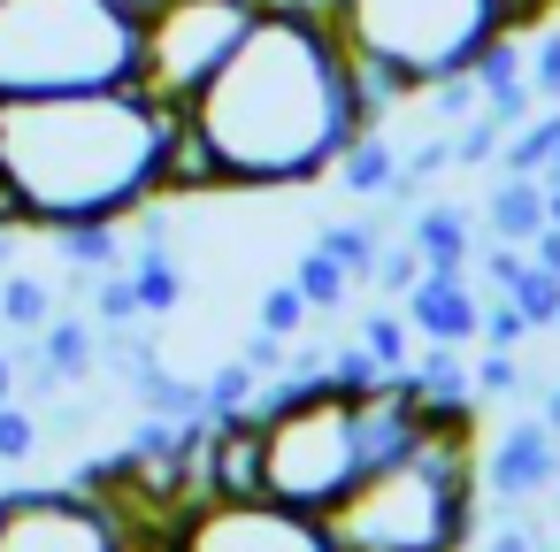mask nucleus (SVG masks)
I'll return each instance as SVG.
<instances>
[{
	"label": "nucleus",
	"instance_id": "39",
	"mask_svg": "<svg viewBox=\"0 0 560 552\" xmlns=\"http://www.w3.org/2000/svg\"><path fill=\"white\" fill-rule=\"evenodd\" d=\"M537 414H545V430L560 437V384H545V391H537Z\"/></svg>",
	"mask_w": 560,
	"mask_h": 552
},
{
	"label": "nucleus",
	"instance_id": "1",
	"mask_svg": "<svg viewBox=\"0 0 560 552\" xmlns=\"http://www.w3.org/2000/svg\"><path fill=\"white\" fill-rule=\"evenodd\" d=\"M185 124L208 146L223 192H277L330 177V162L361 139L346 93V39L307 0L261 9L254 32L231 47V62L192 93Z\"/></svg>",
	"mask_w": 560,
	"mask_h": 552
},
{
	"label": "nucleus",
	"instance_id": "8",
	"mask_svg": "<svg viewBox=\"0 0 560 552\" xmlns=\"http://www.w3.org/2000/svg\"><path fill=\"white\" fill-rule=\"evenodd\" d=\"M0 552H124V521L85 483L9 491L0 498Z\"/></svg>",
	"mask_w": 560,
	"mask_h": 552
},
{
	"label": "nucleus",
	"instance_id": "22",
	"mask_svg": "<svg viewBox=\"0 0 560 552\" xmlns=\"http://www.w3.org/2000/svg\"><path fill=\"white\" fill-rule=\"evenodd\" d=\"M93 322H101V330H139V322H147L139 284H131V269H124V261L93 277Z\"/></svg>",
	"mask_w": 560,
	"mask_h": 552
},
{
	"label": "nucleus",
	"instance_id": "15",
	"mask_svg": "<svg viewBox=\"0 0 560 552\" xmlns=\"http://www.w3.org/2000/svg\"><path fill=\"white\" fill-rule=\"evenodd\" d=\"M407 384L422 407H476V368L460 361V345H430L407 361Z\"/></svg>",
	"mask_w": 560,
	"mask_h": 552
},
{
	"label": "nucleus",
	"instance_id": "17",
	"mask_svg": "<svg viewBox=\"0 0 560 552\" xmlns=\"http://www.w3.org/2000/svg\"><path fill=\"white\" fill-rule=\"evenodd\" d=\"M55 254H62V269H78V277H101V269H116L124 261V223H55Z\"/></svg>",
	"mask_w": 560,
	"mask_h": 552
},
{
	"label": "nucleus",
	"instance_id": "44",
	"mask_svg": "<svg viewBox=\"0 0 560 552\" xmlns=\"http://www.w3.org/2000/svg\"><path fill=\"white\" fill-rule=\"evenodd\" d=\"M545 185H560V154H552V162H545Z\"/></svg>",
	"mask_w": 560,
	"mask_h": 552
},
{
	"label": "nucleus",
	"instance_id": "21",
	"mask_svg": "<svg viewBox=\"0 0 560 552\" xmlns=\"http://www.w3.org/2000/svg\"><path fill=\"white\" fill-rule=\"evenodd\" d=\"M292 284L307 292V307H315V315H338V307H346V292H353V269H346V261H330L323 246H307V254L292 261Z\"/></svg>",
	"mask_w": 560,
	"mask_h": 552
},
{
	"label": "nucleus",
	"instance_id": "32",
	"mask_svg": "<svg viewBox=\"0 0 560 552\" xmlns=\"http://www.w3.org/2000/svg\"><path fill=\"white\" fill-rule=\"evenodd\" d=\"M468 368H476V399H514V391H522V361H514V345H483Z\"/></svg>",
	"mask_w": 560,
	"mask_h": 552
},
{
	"label": "nucleus",
	"instance_id": "11",
	"mask_svg": "<svg viewBox=\"0 0 560 552\" xmlns=\"http://www.w3.org/2000/svg\"><path fill=\"white\" fill-rule=\"evenodd\" d=\"M200 498H261V422L254 414H231V422H208L200 437Z\"/></svg>",
	"mask_w": 560,
	"mask_h": 552
},
{
	"label": "nucleus",
	"instance_id": "36",
	"mask_svg": "<svg viewBox=\"0 0 560 552\" xmlns=\"http://www.w3.org/2000/svg\"><path fill=\"white\" fill-rule=\"evenodd\" d=\"M483 552H552V544H545L537 529H522V521H514V529H491V544H483Z\"/></svg>",
	"mask_w": 560,
	"mask_h": 552
},
{
	"label": "nucleus",
	"instance_id": "38",
	"mask_svg": "<svg viewBox=\"0 0 560 552\" xmlns=\"http://www.w3.org/2000/svg\"><path fill=\"white\" fill-rule=\"evenodd\" d=\"M124 552H177V537H170V521H162V529H131Z\"/></svg>",
	"mask_w": 560,
	"mask_h": 552
},
{
	"label": "nucleus",
	"instance_id": "19",
	"mask_svg": "<svg viewBox=\"0 0 560 552\" xmlns=\"http://www.w3.org/2000/svg\"><path fill=\"white\" fill-rule=\"evenodd\" d=\"M560 154V101L552 108H537L506 146H499V169H514V177H545V162Z\"/></svg>",
	"mask_w": 560,
	"mask_h": 552
},
{
	"label": "nucleus",
	"instance_id": "41",
	"mask_svg": "<svg viewBox=\"0 0 560 552\" xmlns=\"http://www.w3.org/2000/svg\"><path fill=\"white\" fill-rule=\"evenodd\" d=\"M545 223L560 231V185H545Z\"/></svg>",
	"mask_w": 560,
	"mask_h": 552
},
{
	"label": "nucleus",
	"instance_id": "43",
	"mask_svg": "<svg viewBox=\"0 0 560 552\" xmlns=\"http://www.w3.org/2000/svg\"><path fill=\"white\" fill-rule=\"evenodd\" d=\"M116 9H131V16H147V9H154V0H116Z\"/></svg>",
	"mask_w": 560,
	"mask_h": 552
},
{
	"label": "nucleus",
	"instance_id": "46",
	"mask_svg": "<svg viewBox=\"0 0 560 552\" xmlns=\"http://www.w3.org/2000/svg\"><path fill=\"white\" fill-rule=\"evenodd\" d=\"M552 498H560V475H552Z\"/></svg>",
	"mask_w": 560,
	"mask_h": 552
},
{
	"label": "nucleus",
	"instance_id": "27",
	"mask_svg": "<svg viewBox=\"0 0 560 552\" xmlns=\"http://www.w3.org/2000/svg\"><path fill=\"white\" fill-rule=\"evenodd\" d=\"M307 315H315V307H307V292H300L292 277H284V284H269V292L254 300V330H277V338H300V330H307Z\"/></svg>",
	"mask_w": 560,
	"mask_h": 552
},
{
	"label": "nucleus",
	"instance_id": "30",
	"mask_svg": "<svg viewBox=\"0 0 560 552\" xmlns=\"http://www.w3.org/2000/svg\"><path fill=\"white\" fill-rule=\"evenodd\" d=\"M361 345H369V353H376V361H384L392 376H399V368L415 361V353H407V345H415L407 315H361Z\"/></svg>",
	"mask_w": 560,
	"mask_h": 552
},
{
	"label": "nucleus",
	"instance_id": "42",
	"mask_svg": "<svg viewBox=\"0 0 560 552\" xmlns=\"http://www.w3.org/2000/svg\"><path fill=\"white\" fill-rule=\"evenodd\" d=\"M9 261H16V231H9V223H0V269H9Z\"/></svg>",
	"mask_w": 560,
	"mask_h": 552
},
{
	"label": "nucleus",
	"instance_id": "24",
	"mask_svg": "<svg viewBox=\"0 0 560 552\" xmlns=\"http://www.w3.org/2000/svg\"><path fill=\"white\" fill-rule=\"evenodd\" d=\"M0 322L9 330H47L55 322V292H47V277H0Z\"/></svg>",
	"mask_w": 560,
	"mask_h": 552
},
{
	"label": "nucleus",
	"instance_id": "40",
	"mask_svg": "<svg viewBox=\"0 0 560 552\" xmlns=\"http://www.w3.org/2000/svg\"><path fill=\"white\" fill-rule=\"evenodd\" d=\"M0 399H16V361L0 353Z\"/></svg>",
	"mask_w": 560,
	"mask_h": 552
},
{
	"label": "nucleus",
	"instance_id": "3",
	"mask_svg": "<svg viewBox=\"0 0 560 552\" xmlns=\"http://www.w3.org/2000/svg\"><path fill=\"white\" fill-rule=\"evenodd\" d=\"M139 85V16L116 0H0V101Z\"/></svg>",
	"mask_w": 560,
	"mask_h": 552
},
{
	"label": "nucleus",
	"instance_id": "13",
	"mask_svg": "<svg viewBox=\"0 0 560 552\" xmlns=\"http://www.w3.org/2000/svg\"><path fill=\"white\" fill-rule=\"evenodd\" d=\"M537 231H545V177H514V169H499V185L483 192V238L529 246Z\"/></svg>",
	"mask_w": 560,
	"mask_h": 552
},
{
	"label": "nucleus",
	"instance_id": "5",
	"mask_svg": "<svg viewBox=\"0 0 560 552\" xmlns=\"http://www.w3.org/2000/svg\"><path fill=\"white\" fill-rule=\"evenodd\" d=\"M261 483L284 506L330 514L353 483H361V437H353V399L338 384H323L315 399L284 407L261 422Z\"/></svg>",
	"mask_w": 560,
	"mask_h": 552
},
{
	"label": "nucleus",
	"instance_id": "37",
	"mask_svg": "<svg viewBox=\"0 0 560 552\" xmlns=\"http://www.w3.org/2000/svg\"><path fill=\"white\" fill-rule=\"evenodd\" d=\"M529 261H537V269H552V277H560V231H552V223H545V231H537V238H529Z\"/></svg>",
	"mask_w": 560,
	"mask_h": 552
},
{
	"label": "nucleus",
	"instance_id": "18",
	"mask_svg": "<svg viewBox=\"0 0 560 552\" xmlns=\"http://www.w3.org/2000/svg\"><path fill=\"white\" fill-rule=\"evenodd\" d=\"M39 361H47L62 384H85V376H93V361H101V338H93V322H78V315H55V322L39 330Z\"/></svg>",
	"mask_w": 560,
	"mask_h": 552
},
{
	"label": "nucleus",
	"instance_id": "29",
	"mask_svg": "<svg viewBox=\"0 0 560 552\" xmlns=\"http://www.w3.org/2000/svg\"><path fill=\"white\" fill-rule=\"evenodd\" d=\"M506 139H514V131H506L491 108H476V116L453 131V162H460V169H483V162H499V146H506Z\"/></svg>",
	"mask_w": 560,
	"mask_h": 552
},
{
	"label": "nucleus",
	"instance_id": "33",
	"mask_svg": "<svg viewBox=\"0 0 560 552\" xmlns=\"http://www.w3.org/2000/svg\"><path fill=\"white\" fill-rule=\"evenodd\" d=\"M522 62H529V93L552 108V101H560V24L537 32V39H522Z\"/></svg>",
	"mask_w": 560,
	"mask_h": 552
},
{
	"label": "nucleus",
	"instance_id": "14",
	"mask_svg": "<svg viewBox=\"0 0 560 552\" xmlns=\"http://www.w3.org/2000/svg\"><path fill=\"white\" fill-rule=\"evenodd\" d=\"M346 93H353V116H361V131H376L384 116H399V108L415 101V85H407L392 62H376V55H353V47H346Z\"/></svg>",
	"mask_w": 560,
	"mask_h": 552
},
{
	"label": "nucleus",
	"instance_id": "45",
	"mask_svg": "<svg viewBox=\"0 0 560 552\" xmlns=\"http://www.w3.org/2000/svg\"><path fill=\"white\" fill-rule=\"evenodd\" d=\"M261 9H292V0H261ZM307 9H323V0H307Z\"/></svg>",
	"mask_w": 560,
	"mask_h": 552
},
{
	"label": "nucleus",
	"instance_id": "34",
	"mask_svg": "<svg viewBox=\"0 0 560 552\" xmlns=\"http://www.w3.org/2000/svg\"><path fill=\"white\" fill-rule=\"evenodd\" d=\"M522 338H529L522 307H514L506 292H483V322H476V345H522Z\"/></svg>",
	"mask_w": 560,
	"mask_h": 552
},
{
	"label": "nucleus",
	"instance_id": "2",
	"mask_svg": "<svg viewBox=\"0 0 560 552\" xmlns=\"http://www.w3.org/2000/svg\"><path fill=\"white\" fill-rule=\"evenodd\" d=\"M185 108L147 101L139 85H85V93H32L0 101V200L16 231L55 223H131L162 200L170 131Z\"/></svg>",
	"mask_w": 560,
	"mask_h": 552
},
{
	"label": "nucleus",
	"instance_id": "28",
	"mask_svg": "<svg viewBox=\"0 0 560 552\" xmlns=\"http://www.w3.org/2000/svg\"><path fill=\"white\" fill-rule=\"evenodd\" d=\"M330 384H338L346 399H369V391L392 384V368H384L369 345H330Z\"/></svg>",
	"mask_w": 560,
	"mask_h": 552
},
{
	"label": "nucleus",
	"instance_id": "26",
	"mask_svg": "<svg viewBox=\"0 0 560 552\" xmlns=\"http://www.w3.org/2000/svg\"><path fill=\"white\" fill-rule=\"evenodd\" d=\"M415 101H430V124H438V131H460V124H468V116L483 108V85H476L468 70H453V78H438V85H422Z\"/></svg>",
	"mask_w": 560,
	"mask_h": 552
},
{
	"label": "nucleus",
	"instance_id": "6",
	"mask_svg": "<svg viewBox=\"0 0 560 552\" xmlns=\"http://www.w3.org/2000/svg\"><path fill=\"white\" fill-rule=\"evenodd\" d=\"M254 16L261 0H154L139 16V93L162 108H192V93L231 62Z\"/></svg>",
	"mask_w": 560,
	"mask_h": 552
},
{
	"label": "nucleus",
	"instance_id": "9",
	"mask_svg": "<svg viewBox=\"0 0 560 552\" xmlns=\"http://www.w3.org/2000/svg\"><path fill=\"white\" fill-rule=\"evenodd\" d=\"M560 475V437L545 430V414H514L483 453H476V483L499 498V506H522L537 491H552Z\"/></svg>",
	"mask_w": 560,
	"mask_h": 552
},
{
	"label": "nucleus",
	"instance_id": "35",
	"mask_svg": "<svg viewBox=\"0 0 560 552\" xmlns=\"http://www.w3.org/2000/svg\"><path fill=\"white\" fill-rule=\"evenodd\" d=\"M415 277H422V254H415V246H392V238H384V261H376V277H369V284H384V292H407Z\"/></svg>",
	"mask_w": 560,
	"mask_h": 552
},
{
	"label": "nucleus",
	"instance_id": "16",
	"mask_svg": "<svg viewBox=\"0 0 560 552\" xmlns=\"http://www.w3.org/2000/svg\"><path fill=\"white\" fill-rule=\"evenodd\" d=\"M330 169H338V185H346L353 200H384V192H392V177H399V146H392L384 131H361Z\"/></svg>",
	"mask_w": 560,
	"mask_h": 552
},
{
	"label": "nucleus",
	"instance_id": "20",
	"mask_svg": "<svg viewBox=\"0 0 560 552\" xmlns=\"http://www.w3.org/2000/svg\"><path fill=\"white\" fill-rule=\"evenodd\" d=\"M315 246H323L330 261H346V269H353V284H369V277H376V261H384V231H376V223H346V215H338V223H323V231H315Z\"/></svg>",
	"mask_w": 560,
	"mask_h": 552
},
{
	"label": "nucleus",
	"instance_id": "10",
	"mask_svg": "<svg viewBox=\"0 0 560 552\" xmlns=\"http://www.w3.org/2000/svg\"><path fill=\"white\" fill-rule=\"evenodd\" d=\"M399 315L422 345H476V322H483V292L468 284V269H422L407 292H399Z\"/></svg>",
	"mask_w": 560,
	"mask_h": 552
},
{
	"label": "nucleus",
	"instance_id": "4",
	"mask_svg": "<svg viewBox=\"0 0 560 552\" xmlns=\"http://www.w3.org/2000/svg\"><path fill=\"white\" fill-rule=\"evenodd\" d=\"M323 16L353 55L392 62L415 93L468 70L499 32H514L506 0H323Z\"/></svg>",
	"mask_w": 560,
	"mask_h": 552
},
{
	"label": "nucleus",
	"instance_id": "12",
	"mask_svg": "<svg viewBox=\"0 0 560 552\" xmlns=\"http://www.w3.org/2000/svg\"><path fill=\"white\" fill-rule=\"evenodd\" d=\"M407 246L422 254V269H468L476 254V215L453 200H415L407 208Z\"/></svg>",
	"mask_w": 560,
	"mask_h": 552
},
{
	"label": "nucleus",
	"instance_id": "31",
	"mask_svg": "<svg viewBox=\"0 0 560 552\" xmlns=\"http://www.w3.org/2000/svg\"><path fill=\"white\" fill-rule=\"evenodd\" d=\"M39 437H47V430H39V414H32L24 399H0V460H9V468H16V460H32V453H39Z\"/></svg>",
	"mask_w": 560,
	"mask_h": 552
},
{
	"label": "nucleus",
	"instance_id": "7",
	"mask_svg": "<svg viewBox=\"0 0 560 552\" xmlns=\"http://www.w3.org/2000/svg\"><path fill=\"white\" fill-rule=\"evenodd\" d=\"M177 552H338L330 514L284 506V498H192L170 521Z\"/></svg>",
	"mask_w": 560,
	"mask_h": 552
},
{
	"label": "nucleus",
	"instance_id": "25",
	"mask_svg": "<svg viewBox=\"0 0 560 552\" xmlns=\"http://www.w3.org/2000/svg\"><path fill=\"white\" fill-rule=\"evenodd\" d=\"M200 391H208V422H231V414H246V407H254V391H261V368L238 353V361H223V368H215Z\"/></svg>",
	"mask_w": 560,
	"mask_h": 552
},
{
	"label": "nucleus",
	"instance_id": "23",
	"mask_svg": "<svg viewBox=\"0 0 560 552\" xmlns=\"http://www.w3.org/2000/svg\"><path fill=\"white\" fill-rule=\"evenodd\" d=\"M506 300L522 307V322H529V330H560V277H552V269L522 261V269H514V284H506Z\"/></svg>",
	"mask_w": 560,
	"mask_h": 552
}]
</instances>
